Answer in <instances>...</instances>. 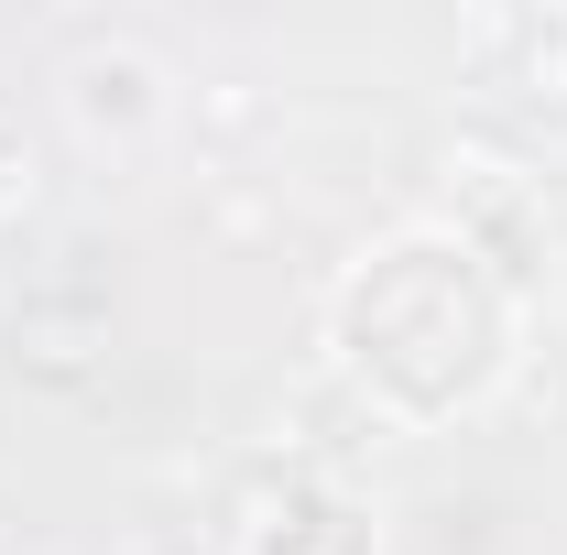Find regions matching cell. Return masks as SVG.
<instances>
[{"mask_svg": "<svg viewBox=\"0 0 567 555\" xmlns=\"http://www.w3.org/2000/svg\"><path fill=\"white\" fill-rule=\"evenodd\" d=\"M339 359L404 425H447L492 404V381L513 370V294L492 283V262L470 240L393 229L339 283Z\"/></svg>", "mask_w": 567, "mask_h": 555, "instance_id": "cell-1", "label": "cell"}, {"mask_svg": "<svg viewBox=\"0 0 567 555\" xmlns=\"http://www.w3.org/2000/svg\"><path fill=\"white\" fill-rule=\"evenodd\" d=\"M66 109H76V132H110V109H121L132 132H153V121H164V66L132 55V44H87L66 66Z\"/></svg>", "mask_w": 567, "mask_h": 555, "instance_id": "cell-2", "label": "cell"}]
</instances>
